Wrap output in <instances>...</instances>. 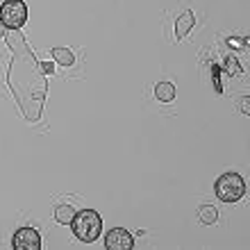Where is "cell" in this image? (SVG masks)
Returning a JSON list of instances; mask_svg holds the SVG:
<instances>
[{"label":"cell","instance_id":"8","mask_svg":"<svg viewBox=\"0 0 250 250\" xmlns=\"http://www.w3.org/2000/svg\"><path fill=\"white\" fill-rule=\"evenodd\" d=\"M191 27H193V14H191V12H185V14H182V16L178 19V30H175L178 39H182V37L189 32Z\"/></svg>","mask_w":250,"mask_h":250},{"label":"cell","instance_id":"12","mask_svg":"<svg viewBox=\"0 0 250 250\" xmlns=\"http://www.w3.org/2000/svg\"><path fill=\"white\" fill-rule=\"evenodd\" d=\"M43 71H46V73H53V64H43Z\"/></svg>","mask_w":250,"mask_h":250},{"label":"cell","instance_id":"7","mask_svg":"<svg viewBox=\"0 0 250 250\" xmlns=\"http://www.w3.org/2000/svg\"><path fill=\"white\" fill-rule=\"evenodd\" d=\"M75 216V209H73L71 205H60L57 209H55V221L60 225H68Z\"/></svg>","mask_w":250,"mask_h":250},{"label":"cell","instance_id":"6","mask_svg":"<svg viewBox=\"0 0 250 250\" xmlns=\"http://www.w3.org/2000/svg\"><path fill=\"white\" fill-rule=\"evenodd\" d=\"M155 96H157L162 103H171V100L175 98V86H173L171 82H159V84L155 86Z\"/></svg>","mask_w":250,"mask_h":250},{"label":"cell","instance_id":"10","mask_svg":"<svg viewBox=\"0 0 250 250\" xmlns=\"http://www.w3.org/2000/svg\"><path fill=\"white\" fill-rule=\"evenodd\" d=\"M53 57H55V62L62 64V66H71L73 64V53L71 50H66V48H55Z\"/></svg>","mask_w":250,"mask_h":250},{"label":"cell","instance_id":"2","mask_svg":"<svg viewBox=\"0 0 250 250\" xmlns=\"http://www.w3.org/2000/svg\"><path fill=\"white\" fill-rule=\"evenodd\" d=\"M214 191H216L218 200L223 203H237L246 196V180L239 175V173H225L216 180L214 185Z\"/></svg>","mask_w":250,"mask_h":250},{"label":"cell","instance_id":"1","mask_svg":"<svg viewBox=\"0 0 250 250\" xmlns=\"http://www.w3.org/2000/svg\"><path fill=\"white\" fill-rule=\"evenodd\" d=\"M71 225H73V234L80 241H84V244L96 241L100 237V232H103V218H100L98 211L93 209H82L80 214H75Z\"/></svg>","mask_w":250,"mask_h":250},{"label":"cell","instance_id":"9","mask_svg":"<svg viewBox=\"0 0 250 250\" xmlns=\"http://www.w3.org/2000/svg\"><path fill=\"white\" fill-rule=\"evenodd\" d=\"M198 218H200V223L203 225H211L218 221V211L214 209V207H209V205H205V207H200L198 209Z\"/></svg>","mask_w":250,"mask_h":250},{"label":"cell","instance_id":"4","mask_svg":"<svg viewBox=\"0 0 250 250\" xmlns=\"http://www.w3.org/2000/svg\"><path fill=\"white\" fill-rule=\"evenodd\" d=\"M12 246H14V250H39L41 234L34 228H21V230L14 232Z\"/></svg>","mask_w":250,"mask_h":250},{"label":"cell","instance_id":"3","mask_svg":"<svg viewBox=\"0 0 250 250\" xmlns=\"http://www.w3.org/2000/svg\"><path fill=\"white\" fill-rule=\"evenodd\" d=\"M0 21L9 30H19L27 21V5L23 0H5L0 7Z\"/></svg>","mask_w":250,"mask_h":250},{"label":"cell","instance_id":"5","mask_svg":"<svg viewBox=\"0 0 250 250\" xmlns=\"http://www.w3.org/2000/svg\"><path fill=\"white\" fill-rule=\"evenodd\" d=\"M132 246H134V239H132V234L127 230H123V228H114L105 237L107 250H130Z\"/></svg>","mask_w":250,"mask_h":250},{"label":"cell","instance_id":"11","mask_svg":"<svg viewBox=\"0 0 250 250\" xmlns=\"http://www.w3.org/2000/svg\"><path fill=\"white\" fill-rule=\"evenodd\" d=\"M5 30H7V27H5V23H2V21H0V39H2V37H5Z\"/></svg>","mask_w":250,"mask_h":250}]
</instances>
